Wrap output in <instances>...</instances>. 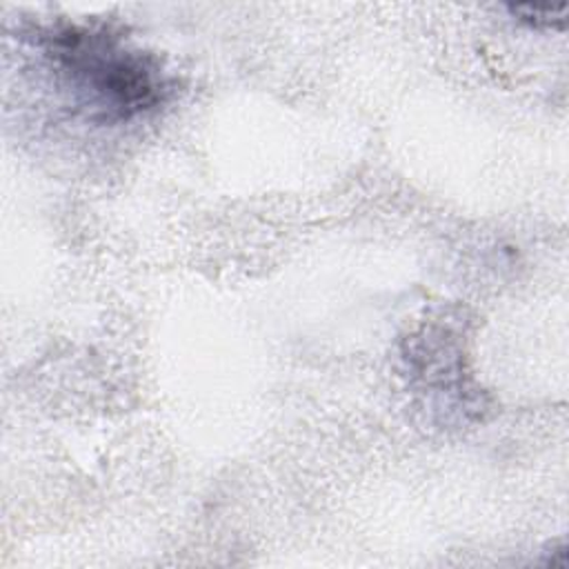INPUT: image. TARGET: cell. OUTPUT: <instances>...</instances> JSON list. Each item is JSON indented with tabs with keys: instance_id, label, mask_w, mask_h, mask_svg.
Segmentation results:
<instances>
[{
	"instance_id": "1",
	"label": "cell",
	"mask_w": 569,
	"mask_h": 569,
	"mask_svg": "<svg viewBox=\"0 0 569 569\" xmlns=\"http://www.w3.org/2000/svg\"><path fill=\"white\" fill-rule=\"evenodd\" d=\"M47 56L76 91L111 120L142 113L167 93L160 64L142 51L122 47L109 31L64 27L49 36Z\"/></svg>"
},
{
	"instance_id": "2",
	"label": "cell",
	"mask_w": 569,
	"mask_h": 569,
	"mask_svg": "<svg viewBox=\"0 0 569 569\" xmlns=\"http://www.w3.org/2000/svg\"><path fill=\"white\" fill-rule=\"evenodd\" d=\"M509 13L520 22L538 29H562L567 20V4L540 7V4H507Z\"/></svg>"
}]
</instances>
